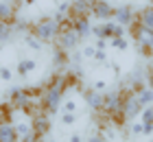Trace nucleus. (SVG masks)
<instances>
[{"label": "nucleus", "instance_id": "6", "mask_svg": "<svg viewBox=\"0 0 153 142\" xmlns=\"http://www.w3.org/2000/svg\"><path fill=\"white\" fill-rule=\"evenodd\" d=\"M129 33H131V37L136 39V44L153 46V31H151V28H147V26H142L138 20L129 24Z\"/></svg>", "mask_w": 153, "mask_h": 142}, {"label": "nucleus", "instance_id": "12", "mask_svg": "<svg viewBox=\"0 0 153 142\" xmlns=\"http://www.w3.org/2000/svg\"><path fill=\"white\" fill-rule=\"evenodd\" d=\"M120 26H129L131 22H136V11L131 9L129 4H120V7H114V18Z\"/></svg>", "mask_w": 153, "mask_h": 142}, {"label": "nucleus", "instance_id": "23", "mask_svg": "<svg viewBox=\"0 0 153 142\" xmlns=\"http://www.w3.org/2000/svg\"><path fill=\"white\" fill-rule=\"evenodd\" d=\"M61 123H64V125H68V127H70V125H74L76 123V112H61Z\"/></svg>", "mask_w": 153, "mask_h": 142}, {"label": "nucleus", "instance_id": "35", "mask_svg": "<svg viewBox=\"0 0 153 142\" xmlns=\"http://www.w3.org/2000/svg\"><path fill=\"white\" fill-rule=\"evenodd\" d=\"M94 51H96L94 46H88L85 51H83V57H88V59H92V57H94Z\"/></svg>", "mask_w": 153, "mask_h": 142}, {"label": "nucleus", "instance_id": "24", "mask_svg": "<svg viewBox=\"0 0 153 142\" xmlns=\"http://www.w3.org/2000/svg\"><path fill=\"white\" fill-rule=\"evenodd\" d=\"M140 116H142V120H140V123H153V105H149V107H144Z\"/></svg>", "mask_w": 153, "mask_h": 142}, {"label": "nucleus", "instance_id": "26", "mask_svg": "<svg viewBox=\"0 0 153 142\" xmlns=\"http://www.w3.org/2000/svg\"><path fill=\"white\" fill-rule=\"evenodd\" d=\"M92 59H94L96 63H105V61H107V51H99V48H96Z\"/></svg>", "mask_w": 153, "mask_h": 142}, {"label": "nucleus", "instance_id": "42", "mask_svg": "<svg viewBox=\"0 0 153 142\" xmlns=\"http://www.w3.org/2000/svg\"><path fill=\"white\" fill-rule=\"evenodd\" d=\"M0 98H2V94H0Z\"/></svg>", "mask_w": 153, "mask_h": 142}, {"label": "nucleus", "instance_id": "16", "mask_svg": "<svg viewBox=\"0 0 153 142\" xmlns=\"http://www.w3.org/2000/svg\"><path fill=\"white\" fill-rule=\"evenodd\" d=\"M136 20H138L142 26H147V28H151V31H153V4L142 7V9L136 13Z\"/></svg>", "mask_w": 153, "mask_h": 142}, {"label": "nucleus", "instance_id": "15", "mask_svg": "<svg viewBox=\"0 0 153 142\" xmlns=\"http://www.w3.org/2000/svg\"><path fill=\"white\" fill-rule=\"evenodd\" d=\"M18 20V9L11 2H0V22L13 24Z\"/></svg>", "mask_w": 153, "mask_h": 142}, {"label": "nucleus", "instance_id": "28", "mask_svg": "<svg viewBox=\"0 0 153 142\" xmlns=\"http://www.w3.org/2000/svg\"><path fill=\"white\" fill-rule=\"evenodd\" d=\"M131 136H142V123H129Z\"/></svg>", "mask_w": 153, "mask_h": 142}, {"label": "nucleus", "instance_id": "17", "mask_svg": "<svg viewBox=\"0 0 153 142\" xmlns=\"http://www.w3.org/2000/svg\"><path fill=\"white\" fill-rule=\"evenodd\" d=\"M37 68V61L35 59H31V57H24V59H20L18 61V74L20 77H26V74H29V72H33V70H35Z\"/></svg>", "mask_w": 153, "mask_h": 142}, {"label": "nucleus", "instance_id": "39", "mask_svg": "<svg viewBox=\"0 0 153 142\" xmlns=\"http://www.w3.org/2000/svg\"><path fill=\"white\" fill-rule=\"evenodd\" d=\"M149 70H153V57L149 59Z\"/></svg>", "mask_w": 153, "mask_h": 142}, {"label": "nucleus", "instance_id": "11", "mask_svg": "<svg viewBox=\"0 0 153 142\" xmlns=\"http://www.w3.org/2000/svg\"><path fill=\"white\" fill-rule=\"evenodd\" d=\"M103 94H105V92L88 88V90H83V101H85V105L92 112H103Z\"/></svg>", "mask_w": 153, "mask_h": 142}, {"label": "nucleus", "instance_id": "41", "mask_svg": "<svg viewBox=\"0 0 153 142\" xmlns=\"http://www.w3.org/2000/svg\"><path fill=\"white\" fill-rule=\"evenodd\" d=\"M149 4H153V0H149Z\"/></svg>", "mask_w": 153, "mask_h": 142}, {"label": "nucleus", "instance_id": "3", "mask_svg": "<svg viewBox=\"0 0 153 142\" xmlns=\"http://www.w3.org/2000/svg\"><path fill=\"white\" fill-rule=\"evenodd\" d=\"M31 33L35 35L39 42H44V44L46 42H55L57 35H59V22L55 18H42L31 26Z\"/></svg>", "mask_w": 153, "mask_h": 142}, {"label": "nucleus", "instance_id": "40", "mask_svg": "<svg viewBox=\"0 0 153 142\" xmlns=\"http://www.w3.org/2000/svg\"><path fill=\"white\" fill-rule=\"evenodd\" d=\"M0 2H11V0H0Z\"/></svg>", "mask_w": 153, "mask_h": 142}, {"label": "nucleus", "instance_id": "36", "mask_svg": "<svg viewBox=\"0 0 153 142\" xmlns=\"http://www.w3.org/2000/svg\"><path fill=\"white\" fill-rule=\"evenodd\" d=\"M147 85L153 90V70H147Z\"/></svg>", "mask_w": 153, "mask_h": 142}, {"label": "nucleus", "instance_id": "30", "mask_svg": "<svg viewBox=\"0 0 153 142\" xmlns=\"http://www.w3.org/2000/svg\"><path fill=\"white\" fill-rule=\"evenodd\" d=\"M107 46H109V42H107V39H103V37H94V48H99V51H107Z\"/></svg>", "mask_w": 153, "mask_h": 142}, {"label": "nucleus", "instance_id": "8", "mask_svg": "<svg viewBox=\"0 0 153 142\" xmlns=\"http://www.w3.org/2000/svg\"><path fill=\"white\" fill-rule=\"evenodd\" d=\"M31 129L37 133L39 138H44L48 131H51V116H48L46 112H35L33 114V123H31Z\"/></svg>", "mask_w": 153, "mask_h": 142}, {"label": "nucleus", "instance_id": "18", "mask_svg": "<svg viewBox=\"0 0 153 142\" xmlns=\"http://www.w3.org/2000/svg\"><path fill=\"white\" fill-rule=\"evenodd\" d=\"M138 101H140L142 105H144V107H149V105H153V90L149 88V85H144V88L140 90V92H138Z\"/></svg>", "mask_w": 153, "mask_h": 142}, {"label": "nucleus", "instance_id": "32", "mask_svg": "<svg viewBox=\"0 0 153 142\" xmlns=\"http://www.w3.org/2000/svg\"><path fill=\"white\" fill-rule=\"evenodd\" d=\"M16 131H18V136L22 138V136H26V133L31 131V125H16Z\"/></svg>", "mask_w": 153, "mask_h": 142}, {"label": "nucleus", "instance_id": "31", "mask_svg": "<svg viewBox=\"0 0 153 142\" xmlns=\"http://www.w3.org/2000/svg\"><path fill=\"white\" fill-rule=\"evenodd\" d=\"M61 112H76V103H74V101L61 103Z\"/></svg>", "mask_w": 153, "mask_h": 142}, {"label": "nucleus", "instance_id": "29", "mask_svg": "<svg viewBox=\"0 0 153 142\" xmlns=\"http://www.w3.org/2000/svg\"><path fill=\"white\" fill-rule=\"evenodd\" d=\"M0 79H2V81H7V83H9V81L13 79V72H11V70H9V68H7V66H2V68H0Z\"/></svg>", "mask_w": 153, "mask_h": 142}, {"label": "nucleus", "instance_id": "22", "mask_svg": "<svg viewBox=\"0 0 153 142\" xmlns=\"http://www.w3.org/2000/svg\"><path fill=\"white\" fill-rule=\"evenodd\" d=\"M109 46L116 48V51H127V48H129V42L125 39V37H112V39H109Z\"/></svg>", "mask_w": 153, "mask_h": 142}, {"label": "nucleus", "instance_id": "9", "mask_svg": "<svg viewBox=\"0 0 153 142\" xmlns=\"http://www.w3.org/2000/svg\"><path fill=\"white\" fill-rule=\"evenodd\" d=\"M92 16L101 22H107V20L114 18V7L109 0H94V7H92Z\"/></svg>", "mask_w": 153, "mask_h": 142}, {"label": "nucleus", "instance_id": "21", "mask_svg": "<svg viewBox=\"0 0 153 142\" xmlns=\"http://www.w3.org/2000/svg\"><path fill=\"white\" fill-rule=\"evenodd\" d=\"M24 44L29 46V48H33V51H42V44H44V42H39L33 33H26L24 35Z\"/></svg>", "mask_w": 153, "mask_h": 142}, {"label": "nucleus", "instance_id": "4", "mask_svg": "<svg viewBox=\"0 0 153 142\" xmlns=\"http://www.w3.org/2000/svg\"><path fill=\"white\" fill-rule=\"evenodd\" d=\"M9 103L11 107L16 109H24V112H31V88H20V85H13L11 92H9Z\"/></svg>", "mask_w": 153, "mask_h": 142}, {"label": "nucleus", "instance_id": "20", "mask_svg": "<svg viewBox=\"0 0 153 142\" xmlns=\"http://www.w3.org/2000/svg\"><path fill=\"white\" fill-rule=\"evenodd\" d=\"M13 35V24H7V22H0V44L9 42Z\"/></svg>", "mask_w": 153, "mask_h": 142}, {"label": "nucleus", "instance_id": "1", "mask_svg": "<svg viewBox=\"0 0 153 142\" xmlns=\"http://www.w3.org/2000/svg\"><path fill=\"white\" fill-rule=\"evenodd\" d=\"M72 79L68 74H55L51 81L44 85V90H42L39 94V109L46 112L48 116H53V114H57L59 107H61V98H64V92L68 88V83Z\"/></svg>", "mask_w": 153, "mask_h": 142}, {"label": "nucleus", "instance_id": "38", "mask_svg": "<svg viewBox=\"0 0 153 142\" xmlns=\"http://www.w3.org/2000/svg\"><path fill=\"white\" fill-rule=\"evenodd\" d=\"M35 2H37V0H24V4H26V7H33Z\"/></svg>", "mask_w": 153, "mask_h": 142}, {"label": "nucleus", "instance_id": "43", "mask_svg": "<svg viewBox=\"0 0 153 142\" xmlns=\"http://www.w3.org/2000/svg\"><path fill=\"white\" fill-rule=\"evenodd\" d=\"M48 142H53V140H48Z\"/></svg>", "mask_w": 153, "mask_h": 142}, {"label": "nucleus", "instance_id": "34", "mask_svg": "<svg viewBox=\"0 0 153 142\" xmlns=\"http://www.w3.org/2000/svg\"><path fill=\"white\" fill-rule=\"evenodd\" d=\"M92 88H94V90H99V92H105L107 83H105V81H94V83H92Z\"/></svg>", "mask_w": 153, "mask_h": 142}, {"label": "nucleus", "instance_id": "2", "mask_svg": "<svg viewBox=\"0 0 153 142\" xmlns=\"http://www.w3.org/2000/svg\"><path fill=\"white\" fill-rule=\"evenodd\" d=\"M123 103H125V92L123 90H114V92H105L103 94V112L109 118H114L118 125L127 123L123 116Z\"/></svg>", "mask_w": 153, "mask_h": 142}, {"label": "nucleus", "instance_id": "5", "mask_svg": "<svg viewBox=\"0 0 153 142\" xmlns=\"http://www.w3.org/2000/svg\"><path fill=\"white\" fill-rule=\"evenodd\" d=\"M142 109H144V105L138 101V96L134 94V92H125V103H123V116H125V120H134V118H138L142 114Z\"/></svg>", "mask_w": 153, "mask_h": 142}, {"label": "nucleus", "instance_id": "27", "mask_svg": "<svg viewBox=\"0 0 153 142\" xmlns=\"http://www.w3.org/2000/svg\"><path fill=\"white\" fill-rule=\"evenodd\" d=\"M39 140H42V138H39V136H37V133L33 131V129H31L29 133H26V136H22V138H20V142H39Z\"/></svg>", "mask_w": 153, "mask_h": 142}, {"label": "nucleus", "instance_id": "25", "mask_svg": "<svg viewBox=\"0 0 153 142\" xmlns=\"http://www.w3.org/2000/svg\"><path fill=\"white\" fill-rule=\"evenodd\" d=\"M68 11H70V0H59L57 13H61V16H68Z\"/></svg>", "mask_w": 153, "mask_h": 142}, {"label": "nucleus", "instance_id": "19", "mask_svg": "<svg viewBox=\"0 0 153 142\" xmlns=\"http://www.w3.org/2000/svg\"><path fill=\"white\" fill-rule=\"evenodd\" d=\"M53 63H55V68H64L66 63H68V51H64V48H55V55H53Z\"/></svg>", "mask_w": 153, "mask_h": 142}, {"label": "nucleus", "instance_id": "14", "mask_svg": "<svg viewBox=\"0 0 153 142\" xmlns=\"http://www.w3.org/2000/svg\"><path fill=\"white\" fill-rule=\"evenodd\" d=\"M0 142H20L16 125L9 120H0Z\"/></svg>", "mask_w": 153, "mask_h": 142}, {"label": "nucleus", "instance_id": "37", "mask_svg": "<svg viewBox=\"0 0 153 142\" xmlns=\"http://www.w3.org/2000/svg\"><path fill=\"white\" fill-rule=\"evenodd\" d=\"M70 142H85V140H83L79 133H72V136H70Z\"/></svg>", "mask_w": 153, "mask_h": 142}, {"label": "nucleus", "instance_id": "33", "mask_svg": "<svg viewBox=\"0 0 153 142\" xmlns=\"http://www.w3.org/2000/svg\"><path fill=\"white\" fill-rule=\"evenodd\" d=\"M85 142H107V140H105V138H103V136H101V133H92V136H90V138H88Z\"/></svg>", "mask_w": 153, "mask_h": 142}, {"label": "nucleus", "instance_id": "13", "mask_svg": "<svg viewBox=\"0 0 153 142\" xmlns=\"http://www.w3.org/2000/svg\"><path fill=\"white\" fill-rule=\"evenodd\" d=\"M70 24L76 31L79 37H88L92 35V24H90V16H81V18H70Z\"/></svg>", "mask_w": 153, "mask_h": 142}, {"label": "nucleus", "instance_id": "7", "mask_svg": "<svg viewBox=\"0 0 153 142\" xmlns=\"http://www.w3.org/2000/svg\"><path fill=\"white\" fill-rule=\"evenodd\" d=\"M55 42H57V46L64 48V51H74L76 44L81 42V37L76 35L74 28H66V31H59V35H57Z\"/></svg>", "mask_w": 153, "mask_h": 142}, {"label": "nucleus", "instance_id": "10", "mask_svg": "<svg viewBox=\"0 0 153 142\" xmlns=\"http://www.w3.org/2000/svg\"><path fill=\"white\" fill-rule=\"evenodd\" d=\"M94 0H70V11L68 18H81V16H92Z\"/></svg>", "mask_w": 153, "mask_h": 142}]
</instances>
